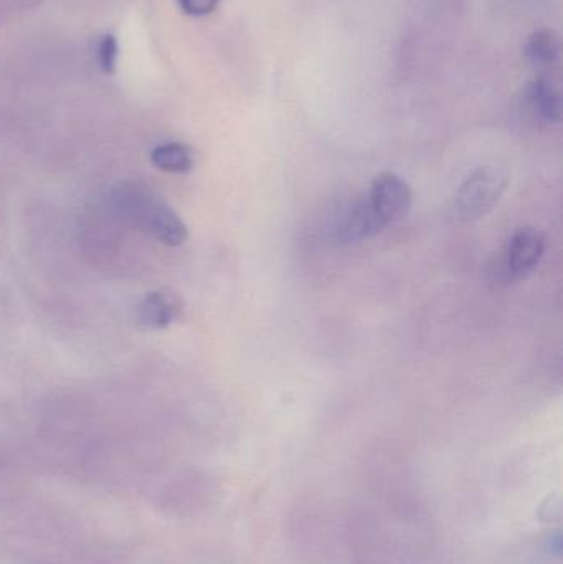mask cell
I'll return each instance as SVG.
<instances>
[{
	"instance_id": "3957f363",
	"label": "cell",
	"mask_w": 563,
	"mask_h": 564,
	"mask_svg": "<svg viewBox=\"0 0 563 564\" xmlns=\"http://www.w3.org/2000/svg\"><path fill=\"white\" fill-rule=\"evenodd\" d=\"M366 198L373 214L387 228L405 217L407 212L412 207L413 192L400 175L382 172L373 178Z\"/></svg>"
},
{
	"instance_id": "ba28073f",
	"label": "cell",
	"mask_w": 563,
	"mask_h": 564,
	"mask_svg": "<svg viewBox=\"0 0 563 564\" xmlns=\"http://www.w3.org/2000/svg\"><path fill=\"white\" fill-rule=\"evenodd\" d=\"M526 62L535 69H551L561 56V40L551 29H541L529 36L524 45Z\"/></svg>"
},
{
	"instance_id": "30bf717a",
	"label": "cell",
	"mask_w": 563,
	"mask_h": 564,
	"mask_svg": "<svg viewBox=\"0 0 563 564\" xmlns=\"http://www.w3.org/2000/svg\"><path fill=\"white\" fill-rule=\"evenodd\" d=\"M116 58H118V45H116L115 36H102L98 46L99 65H101L105 72H112V69H115Z\"/></svg>"
},
{
	"instance_id": "7a4b0ae2",
	"label": "cell",
	"mask_w": 563,
	"mask_h": 564,
	"mask_svg": "<svg viewBox=\"0 0 563 564\" xmlns=\"http://www.w3.org/2000/svg\"><path fill=\"white\" fill-rule=\"evenodd\" d=\"M509 177L495 167L473 172L456 192L455 208L459 220L473 221L488 215L508 188Z\"/></svg>"
},
{
	"instance_id": "8992f818",
	"label": "cell",
	"mask_w": 563,
	"mask_h": 564,
	"mask_svg": "<svg viewBox=\"0 0 563 564\" xmlns=\"http://www.w3.org/2000/svg\"><path fill=\"white\" fill-rule=\"evenodd\" d=\"M182 308L184 305L174 292H152L139 305V322L144 327L164 328L181 317Z\"/></svg>"
},
{
	"instance_id": "7c38bea8",
	"label": "cell",
	"mask_w": 563,
	"mask_h": 564,
	"mask_svg": "<svg viewBox=\"0 0 563 564\" xmlns=\"http://www.w3.org/2000/svg\"><path fill=\"white\" fill-rule=\"evenodd\" d=\"M562 549V536L561 533H555L554 536H551L548 542V550L551 553H554V555H559L561 553Z\"/></svg>"
},
{
	"instance_id": "8fae6325",
	"label": "cell",
	"mask_w": 563,
	"mask_h": 564,
	"mask_svg": "<svg viewBox=\"0 0 563 564\" xmlns=\"http://www.w3.org/2000/svg\"><path fill=\"white\" fill-rule=\"evenodd\" d=\"M218 2L220 0H178L182 10L194 17L208 15L217 9Z\"/></svg>"
},
{
	"instance_id": "277c9868",
	"label": "cell",
	"mask_w": 563,
	"mask_h": 564,
	"mask_svg": "<svg viewBox=\"0 0 563 564\" xmlns=\"http://www.w3.org/2000/svg\"><path fill=\"white\" fill-rule=\"evenodd\" d=\"M545 248L548 241L542 231L532 227L519 228L506 250V271L511 280H526L529 274L534 273L544 258Z\"/></svg>"
},
{
	"instance_id": "52a82bcc",
	"label": "cell",
	"mask_w": 563,
	"mask_h": 564,
	"mask_svg": "<svg viewBox=\"0 0 563 564\" xmlns=\"http://www.w3.org/2000/svg\"><path fill=\"white\" fill-rule=\"evenodd\" d=\"M382 230H386V227L373 214L367 198L362 197L354 202L353 207L347 210L346 218L339 228V238L344 243H350V241L366 240Z\"/></svg>"
},
{
	"instance_id": "9c48e42d",
	"label": "cell",
	"mask_w": 563,
	"mask_h": 564,
	"mask_svg": "<svg viewBox=\"0 0 563 564\" xmlns=\"http://www.w3.org/2000/svg\"><path fill=\"white\" fill-rule=\"evenodd\" d=\"M152 164L171 174H187L194 169V158L187 145L181 142H167L158 145L151 155Z\"/></svg>"
},
{
	"instance_id": "6da1fadb",
	"label": "cell",
	"mask_w": 563,
	"mask_h": 564,
	"mask_svg": "<svg viewBox=\"0 0 563 564\" xmlns=\"http://www.w3.org/2000/svg\"><path fill=\"white\" fill-rule=\"evenodd\" d=\"M111 205L126 224L167 247H178L188 238L184 221L142 182L126 181L116 185L111 192Z\"/></svg>"
},
{
	"instance_id": "5b68a950",
	"label": "cell",
	"mask_w": 563,
	"mask_h": 564,
	"mask_svg": "<svg viewBox=\"0 0 563 564\" xmlns=\"http://www.w3.org/2000/svg\"><path fill=\"white\" fill-rule=\"evenodd\" d=\"M528 105L539 119L545 122H561L562 119V95L554 79L548 75L539 76L534 82L529 83L524 91Z\"/></svg>"
}]
</instances>
